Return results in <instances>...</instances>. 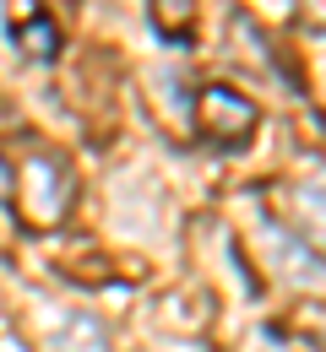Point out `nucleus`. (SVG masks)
<instances>
[{
  "instance_id": "obj_1",
  "label": "nucleus",
  "mask_w": 326,
  "mask_h": 352,
  "mask_svg": "<svg viewBox=\"0 0 326 352\" xmlns=\"http://www.w3.org/2000/svg\"><path fill=\"white\" fill-rule=\"evenodd\" d=\"M11 190H17V206H22V217H28V222L54 228V222L65 217L71 179H65V168H60L54 157H28V163H22V174L11 179Z\"/></svg>"
},
{
  "instance_id": "obj_2",
  "label": "nucleus",
  "mask_w": 326,
  "mask_h": 352,
  "mask_svg": "<svg viewBox=\"0 0 326 352\" xmlns=\"http://www.w3.org/2000/svg\"><path fill=\"white\" fill-rule=\"evenodd\" d=\"M256 103L245 98V92L223 87V82H212V87H201V98H196V125H201V135H212V141H245V135L256 131Z\"/></svg>"
},
{
  "instance_id": "obj_3",
  "label": "nucleus",
  "mask_w": 326,
  "mask_h": 352,
  "mask_svg": "<svg viewBox=\"0 0 326 352\" xmlns=\"http://www.w3.org/2000/svg\"><path fill=\"white\" fill-rule=\"evenodd\" d=\"M11 38H17V49H22L28 60H54V54H60V28H54L49 16H28V22H17Z\"/></svg>"
},
{
  "instance_id": "obj_4",
  "label": "nucleus",
  "mask_w": 326,
  "mask_h": 352,
  "mask_svg": "<svg viewBox=\"0 0 326 352\" xmlns=\"http://www.w3.org/2000/svg\"><path fill=\"white\" fill-rule=\"evenodd\" d=\"M60 352H109V342H103V325L98 320H88V314H71L65 325H60Z\"/></svg>"
},
{
  "instance_id": "obj_5",
  "label": "nucleus",
  "mask_w": 326,
  "mask_h": 352,
  "mask_svg": "<svg viewBox=\"0 0 326 352\" xmlns=\"http://www.w3.org/2000/svg\"><path fill=\"white\" fill-rule=\"evenodd\" d=\"M152 16H158V28L174 38H185L190 33V22H196V0H152Z\"/></svg>"
}]
</instances>
